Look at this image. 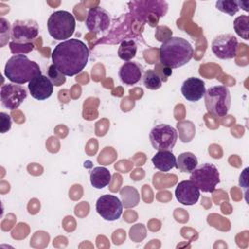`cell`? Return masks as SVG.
I'll list each match as a JSON object with an SVG mask.
<instances>
[{
  "instance_id": "6",
  "label": "cell",
  "mask_w": 249,
  "mask_h": 249,
  "mask_svg": "<svg viewBox=\"0 0 249 249\" xmlns=\"http://www.w3.org/2000/svg\"><path fill=\"white\" fill-rule=\"evenodd\" d=\"M190 180L203 193L214 192L220 183V173L218 168L209 162L197 165L190 174Z\"/></svg>"
},
{
  "instance_id": "5",
  "label": "cell",
  "mask_w": 249,
  "mask_h": 249,
  "mask_svg": "<svg viewBox=\"0 0 249 249\" xmlns=\"http://www.w3.org/2000/svg\"><path fill=\"white\" fill-rule=\"evenodd\" d=\"M204 102L209 113L217 117H224L231 108V98L230 89L222 85L210 87L205 91Z\"/></svg>"
},
{
  "instance_id": "12",
  "label": "cell",
  "mask_w": 249,
  "mask_h": 249,
  "mask_svg": "<svg viewBox=\"0 0 249 249\" xmlns=\"http://www.w3.org/2000/svg\"><path fill=\"white\" fill-rule=\"evenodd\" d=\"M110 21V16L106 10L101 7H94L89 9L88 12L86 26L91 32L100 33L109 28Z\"/></svg>"
},
{
  "instance_id": "24",
  "label": "cell",
  "mask_w": 249,
  "mask_h": 249,
  "mask_svg": "<svg viewBox=\"0 0 249 249\" xmlns=\"http://www.w3.org/2000/svg\"><path fill=\"white\" fill-rule=\"evenodd\" d=\"M0 131L1 133H5L7 131H9L11 129V125H12V120L11 117L4 113L1 112L0 113Z\"/></svg>"
},
{
  "instance_id": "10",
  "label": "cell",
  "mask_w": 249,
  "mask_h": 249,
  "mask_svg": "<svg viewBox=\"0 0 249 249\" xmlns=\"http://www.w3.org/2000/svg\"><path fill=\"white\" fill-rule=\"evenodd\" d=\"M237 46V39L232 34H220L213 39L211 50L220 59H231L236 55Z\"/></svg>"
},
{
  "instance_id": "1",
  "label": "cell",
  "mask_w": 249,
  "mask_h": 249,
  "mask_svg": "<svg viewBox=\"0 0 249 249\" xmlns=\"http://www.w3.org/2000/svg\"><path fill=\"white\" fill-rule=\"evenodd\" d=\"M89 51L79 39H68L57 44L52 52L53 64L63 76L73 77L88 64Z\"/></svg>"
},
{
  "instance_id": "9",
  "label": "cell",
  "mask_w": 249,
  "mask_h": 249,
  "mask_svg": "<svg viewBox=\"0 0 249 249\" xmlns=\"http://www.w3.org/2000/svg\"><path fill=\"white\" fill-rule=\"evenodd\" d=\"M96 212L106 221H116L123 213L122 201L113 195H103L95 204Z\"/></svg>"
},
{
  "instance_id": "3",
  "label": "cell",
  "mask_w": 249,
  "mask_h": 249,
  "mask_svg": "<svg viewBox=\"0 0 249 249\" xmlns=\"http://www.w3.org/2000/svg\"><path fill=\"white\" fill-rule=\"evenodd\" d=\"M6 78L18 85L29 83L33 78L42 75L40 66L33 60H30L22 53L11 56L6 62L4 68Z\"/></svg>"
},
{
  "instance_id": "13",
  "label": "cell",
  "mask_w": 249,
  "mask_h": 249,
  "mask_svg": "<svg viewBox=\"0 0 249 249\" xmlns=\"http://www.w3.org/2000/svg\"><path fill=\"white\" fill-rule=\"evenodd\" d=\"M28 89L33 98L37 100H45L53 94V83L49 77L39 75L28 83Z\"/></svg>"
},
{
  "instance_id": "17",
  "label": "cell",
  "mask_w": 249,
  "mask_h": 249,
  "mask_svg": "<svg viewBox=\"0 0 249 249\" xmlns=\"http://www.w3.org/2000/svg\"><path fill=\"white\" fill-rule=\"evenodd\" d=\"M152 162L157 169L162 172H167L176 167V158L169 150L158 151L152 158Z\"/></svg>"
},
{
  "instance_id": "19",
  "label": "cell",
  "mask_w": 249,
  "mask_h": 249,
  "mask_svg": "<svg viewBox=\"0 0 249 249\" xmlns=\"http://www.w3.org/2000/svg\"><path fill=\"white\" fill-rule=\"evenodd\" d=\"M197 158L191 152H184L176 159V168L184 173L192 172L197 166Z\"/></svg>"
},
{
  "instance_id": "22",
  "label": "cell",
  "mask_w": 249,
  "mask_h": 249,
  "mask_svg": "<svg viewBox=\"0 0 249 249\" xmlns=\"http://www.w3.org/2000/svg\"><path fill=\"white\" fill-rule=\"evenodd\" d=\"M143 84L148 89L156 90L161 87V78L156 71L149 69L143 75Z\"/></svg>"
},
{
  "instance_id": "14",
  "label": "cell",
  "mask_w": 249,
  "mask_h": 249,
  "mask_svg": "<svg viewBox=\"0 0 249 249\" xmlns=\"http://www.w3.org/2000/svg\"><path fill=\"white\" fill-rule=\"evenodd\" d=\"M200 196L199 189L191 181H181L175 189L176 199L184 205H194L197 202Z\"/></svg>"
},
{
  "instance_id": "25",
  "label": "cell",
  "mask_w": 249,
  "mask_h": 249,
  "mask_svg": "<svg viewBox=\"0 0 249 249\" xmlns=\"http://www.w3.org/2000/svg\"><path fill=\"white\" fill-rule=\"evenodd\" d=\"M239 8H242L244 11H249V9H248V2L239 1Z\"/></svg>"
},
{
  "instance_id": "21",
  "label": "cell",
  "mask_w": 249,
  "mask_h": 249,
  "mask_svg": "<svg viewBox=\"0 0 249 249\" xmlns=\"http://www.w3.org/2000/svg\"><path fill=\"white\" fill-rule=\"evenodd\" d=\"M233 28L235 33L243 38L244 40H248L249 33V17L247 15H241L237 17L233 21Z\"/></svg>"
},
{
  "instance_id": "20",
  "label": "cell",
  "mask_w": 249,
  "mask_h": 249,
  "mask_svg": "<svg viewBox=\"0 0 249 249\" xmlns=\"http://www.w3.org/2000/svg\"><path fill=\"white\" fill-rule=\"evenodd\" d=\"M137 52V45L134 40H124L121 43L119 50H118V55L119 57L127 62L132 59Z\"/></svg>"
},
{
  "instance_id": "16",
  "label": "cell",
  "mask_w": 249,
  "mask_h": 249,
  "mask_svg": "<svg viewBox=\"0 0 249 249\" xmlns=\"http://www.w3.org/2000/svg\"><path fill=\"white\" fill-rule=\"evenodd\" d=\"M119 77L123 84L133 86L142 78V68L134 61L124 62L119 70Z\"/></svg>"
},
{
  "instance_id": "2",
  "label": "cell",
  "mask_w": 249,
  "mask_h": 249,
  "mask_svg": "<svg viewBox=\"0 0 249 249\" xmlns=\"http://www.w3.org/2000/svg\"><path fill=\"white\" fill-rule=\"evenodd\" d=\"M194 55L192 45L184 38L169 37L160 47V62L168 68H179L187 64Z\"/></svg>"
},
{
  "instance_id": "11",
  "label": "cell",
  "mask_w": 249,
  "mask_h": 249,
  "mask_svg": "<svg viewBox=\"0 0 249 249\" xmlns=\"http://www.w3.org/2000/svg\"><path fill=\"white\" fill-rule=\"evenodd\" d=\"M27 97L26 89L18 84H5L1 87L0 99L3 107L14 110L19 107V105Z\"/></svg>"
},
{
  "instance_id": "15",
  "label": "cell",
  "mask_w": 249,
  "mask_h": 249,
  "mask_svg": "<svg viewBox=\"0 0 249 249\" xmlns=\"http://www.w3.org/2000/svg\"><path fill=\"white\" fill-rule=\"evenodd\" d=\"M206 89L204 82L196 77L186 79L181 86L182 95L190 102H196L201 99L205 94Z\"/></svg>"
},
{
  "instance_id": "18",
  "label": "cell",
  "mask_w": 249,
  "mask_h": 249,
  "mask_svg": "<svg viewBox=\"0 0 249 249\" xmlns=\"http://www.w3.org/2000/svg\"><path fill=\"white\" fill-rule=\"evenodd\" d=\"M110 171L103 166L94 167L89 174L90 184L95 189H103L111 182Z\"/></svg>"
},
{
  "instance_id": "7",
  "label": "cell",
  "mask_w": 249,
  "mask_h": 249,
  "mask_svg": "<svg viewBox=\"0 0 249 249\" xmlns=\"http://www.w3.org/2000/svg\"><path fill=\"white\" fill-rule=\"evenodd\" d=\"M176 129L166 124H160L154 126L149 134L152 147L158 151L171 150L177 141Z\"/></svg>"
},
{
  "instance_id": "4",
  "label": "cell",
  "mask_w": 249,
  "mask_h": 249,
  "mask_svg": "<svg viewBox=\"0 0 249 249\" xmlns=\"http://www.w3.org/2000/svg\"><path fill=\"white\" fill-rule=\"evenodd\" d=\"M48 31L55 40L66 41L75 31L76 20L74 16L63 10L53 12L48 19Z\"/></svg>"
},
{
  "instance_id": "8",
  "label": "cell",
  "mask_w": 249,
  "mask_h": 249,
  "mask_svg": "<svg viewBox=\"0 0 249 249\" xmlns=\"http://www.w3.org/2000/svg\"><path fill=\"white\" fill-rule=\"evenodd\" d=\"M38 34L39 25L33 19H17L12 25L11 38L16 44H29L31 40L35 39L38 36Z\"/></svg>"
},
{
  "instance_id": "23",
  "label": "cell",
  "mask_w": 249,
  "mask_h": 249,
  "mask_svg": "<svg viewBox=\"0 0 249 249\" xmlns=\"http://www.w3.org/2000/svg\"><path fill=\"white\" fill-rule=\"evenodd\" d=\"M216 8L230 16H234L239 11V1L235 0H218L215 3Z\"/></svg>"
}]
</instances>
